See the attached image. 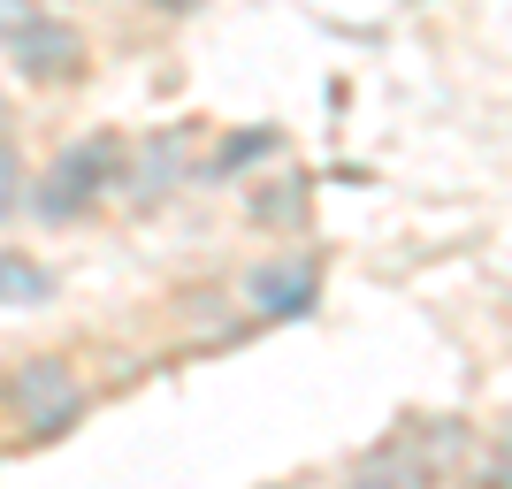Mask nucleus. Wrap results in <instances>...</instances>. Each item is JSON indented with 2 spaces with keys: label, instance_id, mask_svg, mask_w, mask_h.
Listing matches in <instances>:
<instances>
[{
  "label": "nucleus",
  "instance_id": "nucleus-2",
  "mask_svg": "<svg viewBox=\"0 0 512 489\" xmlns=\"http://www.w3.org/2000/svg\"><path fill=\"white\" fill-rule=\"evenodd\" d=\"M0 54H8V69H16L23 85H77L85 77V31L62 16H31L23 31H8L0 39Z\"/></svg>",
  "mask_w": 512,
  "mask_h": 489
},
{
  "label": "nucleus",
  "instance_id": "nucleus-11",
  "mask_svg": "<svg viewBox=\"0 0 512 489\" xmlns=\"http://www.w3.org/2000/svg\"><path fill=\"white\" fill-rule=\"evenodd\" d=\"M0 123H8V92H0Z\"/></svg>",
  "mask_w": 512,
  "mask_h": 489
},
{
  "label": "nucleus",
  "instance_id": "nucleus-5",
  "mask_svg": "<svg viewBox=\"0 0 512 489\" xmlns=\"http://www.w3.org/2000/svg\"><path fill=\"white\" fill-rule=\"evenodd\" d=\"M54 298V268L31 253H0V306H46Z\"/></svg>",
  "mask_w": 512,
  "mask_h": 489
},
{
  "label": "nucleus",
  "instance_id": "nucleus-4",
  "mask_svg": "<svg viewBox=\"0 0 512 489\" xmlns=\"http://www.w3.org/2000/svg\"><path fill=\"white\" fill-rule=\"evenodd\" d=\"M314 291H321V276L306 268V260H268V268H253V276H245V298H253L268 321L314 314Z\"/></svg>",
  "mask_w": 512,
  "mask_h": 489
},
{
  "label": "nucleus",
  "instance_id": "nucleus-9",
  "mask_svg": "<svg viewBox=\"0 0 512 489\" xmlns=\"http://www.w3.org/2000/svg\"><path fill=\"white\" fill-rule=\"evenodd\" d=\"M31 16H39V0H0V39H8V31H23Z\"/></svg>",
  "mask_w": 512,
  "mask_h": 489
},
{
  "label": "nucleus",
  "instance_id": "nucleus-1",
  "mask_svg": "<svg viewBox=\"0 0 512 489\" xmlns=\"http://www.w3.org/2000/svg\"><path fill=\"white\" fill-rule=\"evenodd\" d=\"M123 176H130V146L115 130H92V138L54 153V169L39 176L31 207H39V222H77V214H92L107 192H123Z\"/></svg>",
  "mask_w": 512,
  "mask_h": 489
},
{
  "label": "nucleus",
  "instance_id": "nucleus-8",
  "mask_svg": "<svg viewBox=\"0 0 512 489\" xmlns=\"http://www.w3.org/2000/svg\"><path fill=\"white\" fill-rule=\"evenodd\" d=\"M276 146V130H253V138H230V146H222V161H214L207 176H237V169H253L260 153Z\"/></svg>",
  "mask_w": 512,
  "mask_h": 489
},
{
  "label": "nucleus",
  "instance_id": "nucleus-3",
  "mask_svg": "<svg viewBox=\"0 0 512 489\" xmlns=\"http://www.w3.org/2000/svg\"><path fill=\"white\" fill-rule=\"evenodd\" d=\"M8 405H16V421H31V436H62L77 413H85V390L69 375V360L39 352V360H23L8 375Z\"/></svg>",
  "mask_w": 512,
  "mask_h": 489
},
{
  "label": "nucleus",
  "instance_id": "nucleus-6",
  "mask_svg": "<svg viewBox=\"0 0 512 489\" xmlns=\"http://www.w3.org/2000/svg\"><path fill=\"white\" fill-rule=\"evenodd\" d=\"M176 169H184V146H176V130H161L146 146V169H138V184H130V199H161L176 184Z\"/></svg>",
  "mask_w": 512,
  "mask_h": 489
},
{
  "label": "nucleus",
  "instance_id": "nucleus-7",
  "mask_svg": "<svg viewBox=\"0 0 512 489\" xmlns=\"http://www.w3.org/2000/svg\"><path fill=\"white\" fill-rule=\"evenodd\" d=\"M23 192H31V169H23V153L8 146V138H0V222H8V214L23 207Z\"/></svg>",
  "mask_w": 512,
  "mask_h": 489
},
{
  "label": "nucleus",
  "instance_id": "nucleus-10",
  "mask_svg": "<svg viewBox=\"0 0 512 489\" xmlns=\"http://www.w3.org/2000/svg\"><path fill=\"white\" fill-rule=\"evenodd\" d=\"M153 8H161V16H192L199 0H153Z\"/></svg>",
  "mask_w": 512,
  "mask_h": 489
}]
</instances>
